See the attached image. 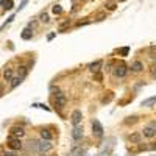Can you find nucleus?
<instances>
[{"instance_id":"obj_1","label":"nucleus","mask_w":156,"mask_h":156,"mask_svg":"<svg viewBox=\"0 0 156 156\" xmlns=\"http://www.w3.org/2000/svg\"><path fill=\"white\" fill-rule=\"evenodd\" d=\"M36 147H38V150L41 151V153H45V151H48V150H52L53 148V144L50 141H39V142H36Z\"/></svg>"},{"instance_id":"obj_2","label":"nucleus","mask_w":156,"mask_h":156,"mask_svg":"<svg viewBox=\"0 0 156 156\" xmlns=\"http://www.w3.org/2000/svg\"><path fill=\"white\" fill-rule=\"evenodd\" d=\"M81 120H83V114H81L80 109H75L72 112V117H70V122L73 126H80L81 125Z\"/></svg>"},{"instance_id":"obj_3","label":"nucleus","mask_w":156,"mask_h":156,"mask_svg":"<svg viewBox=\"0 0 156 156\" xmlns=\"http://www.w3.org/2000/svg\"><path fill=\"white\" fill-rule=\"evenodd\" d=\"M92 134L95 137H103V126L98 120H92Z\"/></svg>"},{"instance_id":"obj_4","label":"nucleus","mask_w":156,"mask_h":156,"mask_svg":"<svg viewBox=\"0 0 156 156\" xmlns=\"http://www.w3.org/2000/svg\"><path fill=\"white\" fill-rule=\"evenodd\" d=\"M126 72H128V69H126L125 64H119V66H116V67H114V70H112V73H114V77H116V78H123L126 75Z\"/></svg>"},{"instance_id":"obj_5","label":"nucleus","mask_w":156,"mask_h":156,"mask_svg":"<svg viewBox=\"0 0 156 156\" xmlns=\"http://www.w3.org/2000/svg\"><path fill=\"white\" fill-rule=\"evenodd\" d=\"M8 147L14 151V150H20L22 148V141L20 139H16V137H11L8 136Z\"/></svg>"},{"instance_id":"obj_6","label":"nucleus","mask_w":156,"mask_h":156,"mask_svg":"<svg viewBox=\"0 0 156 156\" xmlns=\"http://www.w3.org/2000/svg\"><path fill=\"white\" fill-rule=\"evenodd\" d=\"M10 136L11 137H16V139H20V137L25 136V131H24V128H22V126H11Z\"/></svg>"},{"instance_id":"obj_7","label":"nucleus","mask_w":156,"mask_h":156,"mask_svg":"<svg viewBox=\"0 0 156 156\" xmlns=\"http://www.w3.org/2000/svg\"><path fill=\"white\" fill-rule=\"evenodd\" d=\"M55 102H56L58 108H64L67 105V98H66V95H64L63 92H58L56 97H55Z\"/></svg>"},{"instance_id":"obj_8","label":"nucleus","mask_w":156,"mask_h":156,"mask_svg":"<svg viewBox=\"0 0 156 156\" xmlns=\"http://www.w3.org/2000/svg\"><path fill=\"white\" fill-rule=\"evenodd\" d=\"M83 134H84V133H83V126H73V130H72V137H73V139H75V141H81V139H83Z\"/></svg>"},{"instance_id":"obj_9","label":"nucleus","mask_w":156,"mask_h":156,"mask_svg":"<svg viewBox=\"0 0 156 156\" xmlns=\"http://www.w3.org/2000/svg\"><path fill=\"white\" fill-rule=\"evenodd\" d=\"M142 134H144L145 137H148V139H151V137L156 136V130L151 128V126H145L144 130H142Z\"/></svg>"},{"instance_id":"obj_10","label":"nucleus","mask_w":156,"mask_h":156,"mask_svg":"<svg viewBox=\"0 0 156 156\" xmlns=\"http://www.w3.org/2000/svg\"><path fill=\"white\" fill-rule=\"evenodd\" d=\"M131 72H134V73H139V72H142L144 70V64H142L141 61H134L131 64Z\"/></svg>"},{"instance_id":"obj_11","label":"nucleus","mask_w":156,"mask_h":156,"mask_svg":"<svg viewBox=\"0 0 156 156\" xmlns=\"http://www.w3.org/2000/svg\"><path fill=\"white\" fill-rule=\"evenodd\" d=\"M102 64H103V63L98 59V61H95V63H91L89 66H88V69H89V70L92 72V73H95V72H100V67H102Z\"/></svg>"},{"instance_id":"obj_12","label":"nucleus","mask_w":156,"mask_h":156,"mask_svg":"<svg viewBox=\"0 0 156 156\" xmlns=\"http://www.w3.org/2000/svg\"><path fill=\"white\" fill-rule=\"evenodd\" d=\"M41 137H42L44 141H52V133H50L48 130H45V128H42V130H41Z\"/></svg>"},{"instance_id":"obj_13","label":"nucleus","mask_w":156,"mask_h":156,"mask_svg":"<svg viewBox=\"0 0 156 156\" xmlns=\"http://www.w3.org/2000/svg\"><path fill=\"white\" fill-rule=\"evenodd\" d=\"M156 103V95L155 97H150V98H147L142 102V106H145V108H150V106H153V105Z\"/></svg>"},{"instance_id":"obj_14","label":"nucleus","mask_w":156,"mask_h":156,"mask_svg":"<svg viewBox=\"0 0 156 156\" xmlns=\"http://www.w3.org/2000/svg\"><path fill=\"white\" fill-rule=\"evenodd\" d=\"M14 73H13V69H5V72H3V78H5V81H11Z\"/></svg>"},{"instance_id":"obj_15","label":"nucleus","mask_w":156,"mask_h":156,"mask_svg":"<svg viewBox=\"0 0 156 156\" xmlns=\"http://www.w3.org/2000/svg\"><path fill=\"white\" fill-rule=\"evenodd\" d=\"M17 73H19V75H17V77L24 80V78L27 77V73H28V69H27L25 66H20V67H19V70H17Z\"/></svg>"},{"instance_id":"obj_16","label":"nucleus","mask_w":156,"mask_h":156,"mask_svg":"<svg viewBox=\"0 0 156 156\" xmlns=\"http://www.w3.org/2000/svg\"><path fill=\"white\" fill-rule=\"evenodd\" d=\"M33 38V33H31V28H28V27H27V28L22 31V39H31Z\"/></svg>"},{"instance_id":"obj_17","label":"nucleus","mask_w":156,"mask_h":156,"mask_svg":"<svg viewBox=\"0 0 156 156\" xmlns=\"http://www.w3.org/2000/svg\"><path fill=\"white\" fill-rule=\"evenodd\" d=\"M20 83H22V78H19V77H14V78L11 80V89H16V88H17V86H19Z\"/></svg>"},{"instance_id":"obj_18","label":"nucleus","mask_w":156,"mask_h":156,"mask_svg":"<svg viewBox=\"0 0 156 156\" xmlns=\"http://www.w3.org/2000/svg\"><path fill=\"white\" fill-rule=\"evenodd\" d=\"M108 95H105V97L102 98V103L103 105H106V103H109V102H111V100L114 98V95H112V92H106Z\"/></svg>"},{"instance_id":"obj_19","label":"nucleus","mask_w":156,"mask_h":156,"mask_svg":"<svg viewBox=\"0 0 156 156\" xmlns=\"http://www.w3.org/2000/svg\"><path fill=\"white\" fill-rule=\"evenodd\" d=\"M130 141L134 142V144H139V142H141V134H137V133L131 134V136H130Z\"/></svg>"},{"instance_id":"obj_20","label":"nucleus","mask_w":156,"mask_h":156,"mask_svg":"<svg viewBox=\"0 0 156 156\" xmlns=\"http://www.w3.org/2000/svg\"><path fill=\"white\" fill-rule=\"evenodd\" d=\"M105 8H106L108 11H114L117 8V3H114V2H108L106 5H105Z\"/></svg>"},{"instance_id":"obj_21","label":"nucleus","mask_w":156,"mask_h":156,"mask_svg":"<svg viewBox=\"0 0 156 156\" xmlns=\"http://www.w3.org/2000/svg\"><path fill=\"white\" fill-rule=\"evenodd\" d=\"M14 6V3H13V0H6V3H5V6H3V10H11V8Z\"/></svg>"},{"instance_id":"obj_22","label":"nucleus","mask_w":156,"mask_h":156,"mask_svg":"<svg viewBox=\"0 0 156 156\" xmlns=\"http://www.w3.org/2000/svg\"><path fill=\"white\" fill-rule=\"evenodd\" d=\"M94 80H95V81H102V80H103V75H102L100 72H95V73H94Z\"/></svg>"},{"instance_id":"obj_23","label":"nucleus","mask_w":156,"mask_h":156,"mask_svg":"<svg viewBox=\"0 0 156 156\" xmlns=\"http://www.w3.org/2000/svg\"><path fill=\"white\" fill-rule=\"evenodd\" d=\"M53 13H55V14H61V13H63V8L59 6V5H55V6H53Z\"/></svg>"},{"instance_id":"obj_24","label":"nucleus","mask_w":156,"mask_h":156,"mask_svg":"<svg viewBox=\"0 0 156 156\" xmlns=\"http://www.w3.org/2000/svg\"><path fill=\"white\" fill-rule=\"evenodd\" d=\"M39 20H41V22H45V24H47V22H48V16L45 14V13H42V14L39 16Z\"/></svg>"},{"instance_id":"obj_25","label":"nucleus","mask_w":156,"mask_h":156,"mask_svg":"<svg viewBox=\"0 0 156 156\" xmlns=\"http://www.w3.org/2000/svg\"><path fill=\"white\" fill-rule=\"evenodd\" d=\"M128 52H130V48H128V47H123V48L120 50V53L123 55V56H126V55H128Z\"/></svg>"},{"instance_id":"obj_26","label":"nucleus","mask_w":156,"mask_h":156,"mask_svg":"<svg viewBox=\"0 0 156 156\" xmlns=\"http://www.w3.org/2000/svg\"><path fill=\"white\" fill-rule=\"evenodd\" d=\"M2 156H16V153L14 151H3Z\"/></svg>"},{"instance_id":"obj_27","label":"nucleus","mask_w":156,"mask_h":156,"mask_svg":"<svg viewBox=\"0 0 156 156\" xmlns=\"http://www.w3.org/2000/svg\"><path fill=\"white\" fill-rule=\"evenodd\" d=\"M36 25H38V24H36V22L33 20V22H30V24H28V28H34Z\"/></svg>"},{"instance_id":"obj_28","label":"nucleus","mask_w":156,"mask_h":156,"mask_svg":"<svg viewBox=\"0 0 156 156\" xmlns=\"http://www.w3.org/2000/svg\"><path fill=\"white\" fill-rule=\"evenodd\" d=\"M105 19V14H100L98 17H97V20H103Z\"/></svg>"},{"instance_id":"obj_29","label":"nucleus","mask_w":156,"mask_h":156,"mask_svg":"<svg viewBox=\"0 0 156 156\" xmlns=\"http://www.w3.org/2000/svg\"><path fill=\"white\" fill-rule=\"evenodd\" d=\"M5 3H6V0H0V6H5Z\"/></svg>"},{"instance_id":"obj_30","label":"nucleus","mask_w":156,"mask_h":156,"mask_svg":"<svg viewBox=\"0 0 156 156\" xmlns=\"http://www.w3.org/2000/svg\"><path fill=\"white\" fill-rule=\"evenodd\" d=\"M150 126H151V128H155V130H156V122H151V123H150Z\"/></svg>"},{"instance_id":"obj_31","label":"nucleus","mask_w":156,"mask_h":156,"mask_svg":"<svg viewBox=\"0 0 156 156\" xmlns=\"http://www.w3.org/2000/svg\"><path fill=\"white\" fill-rule=\"evenodd\" d=\"M151 75H153V78H156V67L153 69V72H151Z\"/></svg>"},{"instance_id":"obj_32","label":"nucleus","mask_w":156,"mask_h":156,"mask_svg":"<svg viewBox=\"0 0 156 156\" xmlns=\"http://www.w3.org/2000/svg\"><path fill=\"white\" fill-rule=\"evenodd\" d=\"M16 156H17V155H16Z\"/></svg>"}]
</instances>
